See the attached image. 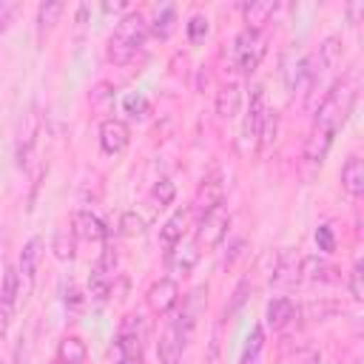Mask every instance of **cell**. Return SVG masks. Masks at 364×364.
Returning a JSON list of instances; mask_svg holds the SVG:
<instances>
[{"label":"cell","mask_w":364,"mask_h":364,"mask_svg":"<svg viewBox=\"0 0 364 364\" xmlns=\"http://www.w3.org/2000/svg\"><path fill=\"white\" fill-rule=\"evenodd\" d=\"M355 97H358V80H355V74H344L341 80H336L330 85V91L324 94L318 111H316L313 131H321V134H327V136L336 139L338 128L347 122V117H350V111L355 105Z\"/></svg>","instance_id":"1"},{"label":"cell","mask_w":364,"mask_h":364,"mask_svg":"<svg viewBox=\"0 0 364 364\" xmlns=\"http://www.w3.org/2000/svg\"><path fill=\"white\" fill-rule=\"evenodd\" d=\"M148 37V23L139 11H128L125 17L117 20L111 37H108V60L114 65H125L134 60V54L142 48Z\"/></svg>","instance_id":"2"},{"label":"cell","mask_w":364,"mask_h":364,"mask_svg":"<svg viewBox=\"0 0 364 364\" xmlns=\"http://www.w3.org/2000/svg\"><path fill=\"white\" fill-rule=\"evenodd\" d=\"M264 51H267L264 34H262L259 28H247V26L233 37V46H230L233 63H236V68H239L242 74H253V71L259 68Z\"/></svg>","instance_id":"3"},{"label":"cell","mask_w":364,"mask_h":364,"mask_svg":"<svg viewBox=\"0 0 364 364\" xmlns=\"http://www.w3.org/2000/svg\"><path fill=\"white\" fill-rule=\"evenodd\" d=\"M191 333H193V327H191L188 321H182L179 316H173V318L165 324V330H162V336H159V344H156L159 361H162V364H179V361H182V353H185V347H188Z\"/></svg>","instance_id":"4"},{"label":"cell","mask_w":364,"mask_h":364,"mask_svg":"<svg viewBox=\"0 0 364 364\" xmlns=\"http://www.w3.org/2000/svg\"><path fill=\"white\" fill-rule=\"evenodd\" d=\"M117 364H142V330H139V316H125L117 341Z\"/></svg>","instance_id":"5"},{"label":"cell","mask_w":364,"mask_h":364,"mask_svg":"<svg viewBox=\"0 0 364 364\" xmlns=\"http://www.w3.org/2000/svg\"><path fill=\"white\" fill-rule=\"evenodd\" d=\"M228 228H230V213L225 205L202 213L196 225V247H208V250L216 247L228 236Z\"/></svg>","instance_id":"6"},{"label":"cell","mask_w":364,"mask_h":364,"mask_svg":"<svg viewBox=\"0 0 364 364\" xmlns=\"http://www.w3.org/2000/svg\"><path fill=\"white\" fill-rule=\"evenodd\" d=\"M17 301H20V276H17V267H6L3 284H0V336L9 333Z\"/></svg>","instance_id":"7"},{"label":"cell","mask_w":364,"mask_h":364,"mask_svg":"<svg viewBox=\"0 0 364 364\" xmlns=\"http://www.w3.org/2000/svg\"><path fill=\"white\" fill-rule=\"evenodd\" d=\"M264 114H267V102H264V88L256 85L250 91V105H247V117H245V125H242V151L247 148V142H259V131H262V122H264Z\"/></svg>","instance_id":"8"},{"label":"cell","mask_w":364,"mask_h":364,"mask_svg":"<svg viewBox=\"0 0 364 364\" xmlns=\"http://www.w3.org/2000/svg\"><path fill=\"white\" fill-rule=\"evenodd\" d=\"M128 142H131V131L122 119L108 117L100 122V148L105 154H122L128 148Z\"/></svg>","instance_id":"9"},{"label":"cell","mask_w":364,"mask_h":364,"mask_svg":"<svg viewBox=\"0 0 364 364\" xmlns=\"http://www.w3.org/2000/svg\"><path fill=\"white\" fill-rule=\"evenodd\" d=\"M145 299H148V307L162 316V313H168L179 301V284L173 279H159V282H154L148 287V296Z\"/></svg>","instance_id":"10"},{"label":"cell","mask_w":364,"mask_h":364,"mask_svg":"<svg viewBox=\"0 0 364 364\" xmlns=\"http://www.w3.org/2000/svg\"><path fill=\"white\" fill-rule=\"evenodd\" d=\"M71 230H74V236H80L82 242H105V236H108V228L102 225V219L97 216V213H91V210H77L74 213V219H71Z\"/></svg>","instance_id":"11"},{"label":"cell","mask_w":364,"mask_h":364,"mask_svg":"<svg viewBox=\"0 0 364 364\" xmlns=\"http://www.w3.org/2000/svg\"><path fill=\"white\" fill-rule=\"evenodd\" d=\"M37 262H40V239L31 236V239L23 245V253H20V262H17V276H20V290H23V293L34 284Z\"/></svg>","instance_id":"12"},{"label":"cell","mask_w":364,"mask_h":364,"mask_svg":"<svg viewBox=\"0 0 364 364\" xmlns=\"http://www.w3.org/2000/svg\"><path fill=\"white\" fill-rule=\"evenodd\" d=\"M219 205H225V185H222L219 176H210V179L202 182V188L196 193V210L202 216V213H208V210H213Z\"/></svg>","instance_id":"13"},{"label":"cell","mask_w":364,"mask_h":364,"mask_svg":"<svg viewBox=\"0 0 364 364\" xmlns=\"http://www.w3.org/2000/svg\"><path fill=\"white\" fill-rule=\"evenodd\" d=\"M299 273H301V279H313V282H336L338 276V267L336 264H330L327 259H321V256H304L301 262H299Z\"/></svg>","instance_id":"14"},{"label":"cell","mask_w":364,"mask_h":364,"mask_svg":"<svg viewBox=\"0 0 364 364\" xmlns=\"http://www.w3.org/2000/svg\"><path fill=\"white\" fill-rule=\"evenodd\" d=\"M242 108V85L239 82H225L216 94V114L222 119H233Z\"/></svg>","instance_id":"15"},{"label":"cell","mask_w":364,"mask_h":364,"mask_svg":"<svg viewBox=\"0 0 364 364\" xmlns=\"http://www.w3.org/2000/svg\"><path fill=\"white\" fill-rule=\"evenodd\" d=\"M341 188L353 199H358L364 193V162H361V156H350L344 162V168H341Z\"/></svg>","instance_id":"16"},{"label":"cell","mask_w":364,"mask_h":364,"mask_svg":"<svg viewBox=\"0 0 364 364\" xmlns=\"http://www.w3.org/2000/svg\"><path fill=\"white\" fill-rule=\"evenodd\" d=\"M290 318H296V304H293V299H287V296H276L273 301H267V310H264V321H267V327L282 330Z\"/></svg>","instance_id":"17"},{"label":"cell","mask_w":364,"mask_h":364,"mask_svg":"<svg viewBox=\"0 0 364 364\" xmlns=\"http://www.w3.org/2000/svg\"><path fill=\"white\" fill-rule=\"evenodd\" d=\"M185 222H188V210H176V213H173V216L159 228V245L165 247V253H171V250L182 242Z\"/></svg>","instance_id":"18"},{"label":"cell","mask_w":364,"mask_h":364,"mask_svg":"<svg viewBox=\"0 0 364 364\" xmlns=\"http://www.w3.org/2000/svg\"><path fill=\"white\" fill-rule=\"evenodd\" d=\"M88 355L85 350V341L80 336H65L60 344H57V355H54V364H82Z\"/></svg>","instance_id":"19"},{"label":"cell","mask_w":364,"mask_h":364,"mask_svg":"<svg viewBox=\"0 0 364 364\" xmlns=\"http://www.w3.org/2000/svg\"><path fill=\"white\" fill-rule=\"evenodd\" d=\"M196 259H199L196 245H193V247H182V242H179V245L168 253V270H171L173 276H188V273L193 270Z\"/></svg>","instance_id":"20"},{"label":"cell","mask_w":364,"mask_h":364,"mask_svg":"<svg viewBox=\"0 0 364 364\" xmlns=\"http://www.w3.org/2000/svg\"><path fill=\"white\" fill-rule=\"evenodd\" d=\"M276 11V3L270 0H250L242 6V14H245V23L247 28H259L262 23H267V17Z\"/></svg>","instance_id":"21"},{"label":"cell","mask_w":364,"mask_h":364,"mask_svg":"<svg viewBox=\"0 0 364 364\" xmlns=\"http://www.w3.org/2000/svg\"><path fill=\"white\" fill-rule=\"evenodd\" d=\"M262 347H264V330H262V324H253V327H250V333H247V338H245V347H242L239 364H259Z\"/></svg>","instance_id":"22"},{"label":"cell","mask_w":364,"mask_h":364,"mask_svg":"<svg viewBox=\"0 0 364 364\" xmlns=\"http://www.w3.org/2000/svg\"><path fill=\"white\" fill-rule=\"evenodd\" d=\"M173 23H176V9L171 3H165V6L156 9V17H154V26L151 28H154L156 37H168L173 31Z\"/></svg>","instance_id":"23"},{"label":"cell","mask_w":364,"mask_h":364,"mask_svg":"<svg viewBox=\"0 0 364 364\" xmlns=\"http://www.w3.org/2000/svg\"><path fill=\"white\" fill-rule=\"evenodd\" d=\"M63 3H57V0H48V3H43L40 6V11H37V26H40V31H48L54 23H57V17L63 14Z\"/></svg>","instance_id":"24"},{"label":"cell","mask_w":364,"mask_h":364,"mask_svg":"<svg viewBox=\"0 0 364 364\" xmlns=\"http://www.w3.org/2000/svg\"><path fill=\"white\" fill-rule=\"evenodd\" d=\"M88 293L94 296V299H108V293H111V276L108 273H102L100 267H94V273H91V279H88Z\"/></svg>","instance_id":"25"},{"label":"cell","mask_w":364,"mask_h":364,"mask_svg":"<svg viewBox=\"0 0 364 364\" xmlns=\"http://www.w3.org/2000/svg\"><path fill=\"white\" fill-rule=\"evenodd\" d=\"M276 131H279V114L273 108H267L264 122H262V131H259V145L262 148H270V142L276 139Z\"/></svg>","instance_id":"26"},{"label":"cell","mask_w":364,"mask_h":364,"mask_svg":"<svg viewBox=\"0 0 364 364\" xmlns=\"http://www.w3.org/2000/svg\"><path fill=\"white\" fill-rule=\"evenodd\" d=\"M173 196H176V188H173V182L171 179H156L154 182V188H151V199L156 202V205H171L173 202Z\"/></svg>","instance_id":"27"},{"label":"cell","mask_w":364,"mask_h":364,"mask_svg":"<svg viewBox=\"0 0 364 364\" xmlns=\"http://www.w3.org/2000/svg\"><path fill=\"white\" fill-rule=\"evenodd\" d=\"M119 230H122L125 236H139V233L145 230V222H142V216H136L134 210H125V213L119 216Z\"/></svg>","instance_id":"28"},{"label":"cell","mask_w":364,"mask_h":364,"mask_svg":"<svg viewBox=\"0 0 364 364\" xmlns=\"http://www.w3.org/2000/svg\"><path fill=\"white\" fill-rule=\"evenodd\" d=\"M188 40L191 43H202L205 40V34H208V17H202V14H193L191 20H188Z\"/></svg>","instance_id":"29"},{"label":"cell","mask_w":364,"mask_h":364,"mask_svg":"<svg viewBox=\"0 0 364 364\" xmlns=\"http://www.w3.org/2000/svg\"><path fill=\"white\" fill-rule=\"evenodd\" d=\"M122 108H125L131 117H145V114H148V100H145L142 94H128V97L122 100Z\"/></svg>","instance_id":"30"},{"label":"cell","mask_w":364,"mask_h":364,"mask_svg":"<svg viewBox=\"0 0 364 364\" xmlns=\"http://www.w3.org/2000/svg\"><path fill=\"white\" fill-rule=\"evenodd\" d=\"M316 245H318L321 253L336 250V236H333V228H330V225H318V228H316Z\"/></svg>","instance_id":"31"},{"label":"cell","mask_w":364,"mask_h":364,"mask_svg":"<svg viewBox=\"0 0 364 364\" xmlns=\"http://www.w3.org/2000/svg\"><path fill=\"white\" fill-rule=\"evenodd\" d=\"M364 267H361V259H355V264H353V270H350V296L355 299V301H361L364 299V284H361V273Z\"/></svg>","instance_id":"32"},{"label":"cell","mask_w":364,"mask_h":364,"mask_svg":"<svg viewBox=\"0 0 364 364\" xmlns=\"http://www.w3.org/2000/svg\"><path fill=\"white\" fill-rule=\"evenodd\" d=\"M54 250H57L60 259H74V242H71V236H68L65 230H57V236H54Z\"/></svg>","instance_id":"33"},{"label":"cell","mask_w":364,"mask_h":364,"mask_svg":"<svg viewBox=\"0 0 364 364\" xmlns=\"http://www.w3.org/2000/svg\"><path fill=\"white\" fill-rule=\"evenodd\" d=\"M20 11V3H14V0H0V31H6L9 28V23H11V17Z\"/></svg>","instance_id":"34"},{"label":"cell","mask_w":364,"mask_h":364,"mask_svg":"<svg viewBox=\"0 0 364 364\" xmlns=\"http://www.w3.org/2000/svg\"><path fill=\"white\" fill-rule=\"evenodd\" d=\"M111 91H114L111 82H100V85H94V91H91V102H102V100H108Z\"/></svg>","instance_id":"35"},{"label":"cell","mask_w":364,"mask_h":364,"mask_svg":"<svg viewBox=\"0 0 364 364\" xmlns=\"http://www.w3.org/2000/svg\"><path fill=\"white\" fill-rule=\"evenodd\" d=\"M245 290H247V282H239V287H236V293H233V304H230L228 316H233V313L242 307V301H245Z\"/></svg>","instance_id":"36"},{"label":"cell","mask_w":364,"mask_h":364,"mask_svg":"<svg viewBox=\"0 0 364 364\" xmlns=\"http://www.w3.org/2000/svg\"><path fill=\"white\" fill-rule=\"evenodd\" d=\"M347 11H350V17H353V23H355V17L364 11V3H361V0H355V3H350V9H347Z\"/></svg>","instance_id":"37"}]
</instances>
